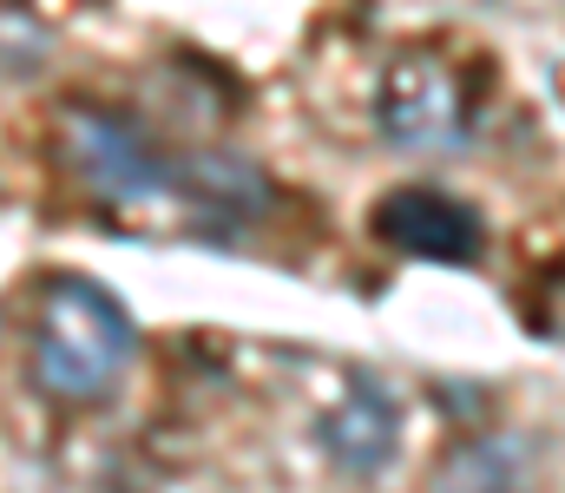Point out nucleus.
<instances>
[{
  "instance_id": "5",
  "label": "nucleus",
  "mask_w": 565,
  "mask_h": 493,
  "mask_svg": "<svg viewBox=\"0 0 565 493\" xmlns=\"http://www.w3.org/2000/svg\"><path fill=\"white\" fill-rule=\"evenodd\" d=\"M316 441H322V454L342 468V474H355V481H369V474H382L395 454H402V401L388 395V382L382 375H349L342 382V401L316 421Z\"/></svg>"
},
{
  "instance_id": "4",
  "label": "nucleus",
  "mask_w": 565,
  "mask_h": 493,
  "mask_svg": "<svg viewBox=\"0 0 565 493\" xmlns=\"http://www.w3.org/2000/svg\"><path fill=\"white\" fill-rule=\"evenodd\" d=\"M369 224L388 250L422 257V264H473L487 244L480 211L460 204L454 191H434V184H395L388 197H375Z\"/></svg>"
},
{
  "instance_id": "2",
  "label": "nucleus",
  "mask_w": 565,
  "mask_h": 493,
  "mask_svg": "<svg viewBox=\"0 0 565 493\" xmlns=\"http://www.w3.org/2000/svg\"><path fill=\"white\" fill-rule=\"evenodd\" d=\"M60 152L73 164V178L113 204V211H139V204H231V184L250 191L257 178L237 159H178L164 152L139 119L106 112V106H66L60 112Z\"/></svg>"
},
{
  "instance_id": "3",
  "label": "nucleus",
  "mask_w": 565,
  "mask_h": 493,
  "mask_svg": "<svg viewBox=\"0 0 565 493\" xmlns=\"http://www.w3.org/2000/svg\"><path fill=\"white\" fill-rule=\"evenodd\" d=\"M480 66L447 46H402L375 79V126L402 152H454L480 126Z\"/></svg>"
},
{
  "instance_id": "1",
  "label": "nucleus",
  "mask_w": 565,
  "mask_h": 493,
  "mask_svg": "<svg viewBox=\"0 0 565 493\" xmlns=\"http://www.w3.org/2000/svg\"><path fill=\"white\" fill-rule=\"evenodd\" d=\"M139 355V323L132 310L79 277V270H53L33 290V335H26V382L53 401V408H93L106 401L126 368Z\"/></svg>"
}]
</instances>
